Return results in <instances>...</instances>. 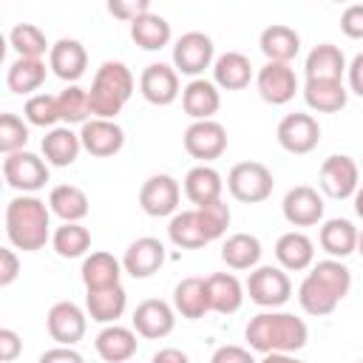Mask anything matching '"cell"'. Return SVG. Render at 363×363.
<instances>
[{
	"mask_svg": "<svg viewBox=\"0 0 363 363\" xmlns=\"http://www.w3.org/2000/svg\"><path fill=\"white\" fill-rule=\"evenodd\" d=\"M352 289V272L343 261L337 258H326L312 264V269L306 272V278L298 286V303L306 315H332L337 309V303L349 295Z\"/></svg>",
	"mask_w": 363,
	"mask_h": 363,
	"instance_id": "6da1fadb",
	"label": "cell"
},
{
	"mask_svg": "<svg viewBox=\"0 0 363 363\" xmlns=\"http://www.w3.org/2000/svg\"><path fill=\"white\" fill-rule=\"evenodd\" d=\"M244 337H247L252 352H261V354H275V352L292 354V352L306 346L309 329L292 312H275L272 309V312H258L255 318H250V323L244 329Z\"/></svg>",
	"mask_w": 363,
	"mask_h": 363,
	"instance_id": "7a4b0ae2",
	"label": "cell"
},
{
	"mask_svg": "<svg viewBox=\"0 0 363 363\" xmlns=\"http://www.w3.org/2000/svg\"><path fill=\"white\" fill-rule=\"evenodd\" d=\"M6 235L9 244L23 252H37L45 247L51 233V207L37 196H14L6 204Z\"/></svg>",
	"mask_w": 363,
	"mask_h": 363,
	"instance_id": "3957f363",
	"label": "cell"
},
{
	"mask_svg": "<svg viewBox=\"0 0 363 363\" xmlns=\"http://www.w3.org/2000/svg\"><path fill=\"white\" fill-rule=\"evenodd\" d=\"M133 74L125 62L119 60H105L96 74L94 82L88 88V102H91V116L94 119H113L125 102L133 94Z\"/></svg>",
	"mask_w": 363,
	"mask_h": 363,
	"instance_id": "277c9868",
	"label": "cell"
},
{
	"mask_svg": "<svg viewBox=\"0 0 363 363\" xmlns=\"http://www.w3.org/2000/svg\"><path fill=\"white\" fill-rule=\"evenodd\" d=\"M272 187H275L272 170L267 164H261V162H238L227 173V190H230V196L235 201H244V204L267 201L272 196Z\"/></svg>",
	"mask_w": 363,
	"mask_h": 363,
	"instance_id": "5b68a950",
	"label": "cell"
},
{
	"mask_svg": "<svg viewBox=\"0 0 363 363\" xmlns=\"http://www.w3.org/2000/svg\"><path fill=\"white\" fill-rule=\"evenodd\" d=\"M247 292H250L252 303L267 306V309H278V306H284L292 298V281H289L286 269L264 264V267H255L250 272Z\"/></svg>",
	"mask_w": 363,
	"mask_h": 363,
	"instance_id": "8992f818",
	"label": "cell"
},
{
	"mask_svg": "<svg viewBox=\"0 0 363 363\" xmlns=\"http://www.w3.org/2000/svg\"><path fill=\"white\" fill-rule=\"evenodd\" d=\"M3 179H6L9 187L31 196L40 187H45V182H48V162L40 159L31 150L11 153V156L3 159Z\"/></svg>",
	"mask_w": 363,
	"mask_h": 363,
	"instance_id": "52a82bcc",
	"label": "cell"
},
{
	"mask_svg": "<svg viewBox=\"0 0 363 363\" xmlns=\"http://www.w3.org/2000/svg\"><path fill=\"white\" fill-rule=\"evenodd\" d=\"M216 62V45L204 31H187L173 45V68L199 79L204 68H213Z\"/></svg>",
	"mask_w": 363,
	"mask_h": 363,
	"instance_id": "ba28073f",
	"label": "cell"
},
{
	"mask_svg": "<svg viewBox=\"0 0 363 363\" xmlns=\"http://www.w3.org/2000/svg\"><path fill=\"white\" fill-rule=\"evenodd\" d=\"M275 139L278 145L286 150V153H295V156H303V153H312L320 142V125L312 113H286L278 128H275Z\"/></svg>",
	"mask_w": 363,
	"mask_h": 363,
	"instance_id": "9c48e42d",
	"label": "cell"
},
{
	"mask_svg": "<svg viewBox=\"0 0 363 363\" xmlns=\"http://www.w3.org/2000/svg\"><path fill=\"white\" fill-rule=\"evenodd\" d=\"M182 142H184V150L193 159H199L201 164H207V162L218 159L227 150V128L221 122H216V119L190 122L187 130H184V136H182Z\"/></svg>",
	"mask_w": 363,
	"mask_h": 363,
	"instance_id": "30bf717a",
	"label": "cell"
},
{
	"mask_svg": "<svg viewBox=\"0 0 363 363\" xmlns=\"http://www.w3.org/2000/svg\"><path fill=\"white\" fill-rule=\"evenodd\" d=\"M320 190L329 199H352L360 187V170L357 162L346 153H335L329 159H323L320 164Z\"/></svg>",
	"mask_w": 363,
	"mask_h": 363,
	"instance_id": "8fae6325",
	"label": "cell"
},
{
	"mask_svg": "<svg viewBox=\"0 0 363 363\" xmlns=\"http://www.w3.org/2000/svg\"><path fill=\"white\" fill-rule=\"evenodd\" d=\"M179 199H182V187H179V182L170 173H153V176H147L145 184H142V190H139V204L153 218L176 216Z\"/></svg>",
	"mask_w": 363,
	"mask_h": 363,
	"instance_id": "7c38bea8",
	"label": "cell"
},
{
	"mask_svg": "<svg viewBox=\"0 0 363 363\" xmlns=\"http://www.w3.org/2000/svg\"><path fill=\"white\" fill-rule=\"evenodd\" d=\"M45 329L57 346H74L85 337L88 318L74 301H57L45 315Z\"/></svg>",
	"mask_w": 363,
	"mask_h": 363,
	"instance_id": "4fadbf2b",
	"label": "cell"
},
{
	"mask_svg": "<svg viewBox=\"0 0 363 363\" xmlns=\"http://www.w3.org/2000/svg\"><path fill=\"white\" fill-rule=\"evenodd\" d=\"M139 94L150 102V105H170L179 99L182 88H179V71L167 62H150L145 65V71L139 74Z\"/></svg>",
	"mask_w": 363,
	"mask_h": 363,
	"instance_id": "5bb4252c",
	"label": "cell"
},
{
	"mask_svg": "<svg viewBox=\"0 0 363 363\" xmlns=\"http://www.w3.org/2000/svg\"><path fill=\"white\" fill-rule=\"evenodd\" d=\"M255 88L264 102L286 105L298 91V77H295L292 65H286V62H264L255 74Z\"/></svg>",
	"mask_w": 363,
	"mask_h": 363,
	"instance_id": "9a60e30c",
	"label": "cell"
},
{
	"mask_svg": "<svg viewBox=\"0 0 363 363\" xmlns=\"http://www.w3.org/2000/svg\"><path fill=\"white\" fill-rule=\"evenodd\" d=\"M133 332L139 337H147V340H159V337H167L176 326V309L167 303V301H159V298H147L142 301L136 309H133Z\"/></svg>",
	"mask_w": 363,
	"mask_h": 363,
	"instance_id": "2e32d148",
	"label": "cell"
},
{
	"mask_svg": "<svg viewBox=\"0 0 363 363\" xmlns=\"http://www.w3.org/2000/svg\"><path fill=\"white\" fill-rule=\"evenodd\" d=\"M79 142H82V150H88L91 156L108 159L125 147V130L113 119H88L79 128Z\"/></svg>",
	"mask_w": 363,
	"mask_h": 363,
	"instance_id": "e0dca14e",
	"label": "cell"
},
{
	"mask_svg": "<svg viewBox=\"0 0 363 363\" xmlns=\"http://www.w3.org/2000/svg\"><path fill=\"white\" fill-rule=\"evenodd\" d=\"M281 210L292 227H315L323 218V196L309 184H298L286 190Z\"/></svg>",
	"mask_w": 363,
	"mask_h": 363,
	"instance_id": "ac0fdd59",
	"label": "cell"
},
{
	"mask_svg": "<svg viewBox=\"0 0 363 363\" xmlns=\"http://www.w3.org/2000/svg\"><path fill=\"white\" fill-rule=\"evenodd\" d=\"M48 68L60 79H65V82L74 85L85 74V68H88V51H85V45L79 40H74V37H62V40L51 43Z\"/></svg>",
	"mask_w": 363,
	"mask_h": 363,
	"instance_id": "d6986e66",
	"label": "cell"
},
{
	"mask_svg": "<svg viewBox=\"0 0 363 363\" xmlns=\"http://www.w3.org/2000/svg\"><path fill=\"white\" fill-rule=\"evenodd\" d=\"M162 264H164V244L153 235L136 238L122 255V269L130 278H150L153 272H159Z\"/></svg>",
	"mask_w": 363,
	"mask_h": 363,
	"instance_id": "ffe728a7",
	"label": "cell"
},
{
	"mask_svg": "<svg viewBox=\"0 0 363 363\" xmlns=\"http://www.w3.org/2000/svg\"><path fill=\"white\" fill-rule=\"evenodd\" d=\"M182 108L184 113L193 119V122H204V119H213L216 111L221 108V94H218V85L210 82V79H190L184 88H182Z\"/></svg>",
	"mask_w": 363,
	"mask_h": 363,
	"instance_id": "44dd1931",
	"label": "cell"
},
{
	"mask_svg": "<svg viewBox=\"0 0 363 363\" xmlns=\"http://www.w3.org/2000/svg\"><path fill=\"white\" fill-rule=\"evenodd\" d=\"M94 346H96V354L105 363H128L136 354L139 340H136V332L133 329L119 326V323H108L105 329H99Z\"/></svg>",
	"mask_w": 363,
	"mask_h": 363,
	"instance_id": "7402d4cb",
	"label": "cell"
},
{
	"mask_svg": "<svg viewBox=\"0 0 363 363\" xmlns=\"http://www.w3.org/2000/svg\"><path fill=\"white\" fill-rule=\"evenodd\" d=\"M258 45H261V54L267 57V62H286L289 65L301 51V34L292 26L272 23L261 31Z\"/></svg>",
	"mask_w": 363,
	"mask_h": 363,
	"instance_id": "603a6c76",
	"label": "cell"
},
{
	"mask_svg": "<svg viewBox=\"0 0 363 363\" xmlns=\"http://www.w3.org/2000/svg\"><path fill=\"white\" fill-rule=\"evenodd\" d=\"M275 258H278V267L286 269V272L309 269L312 261H315V244L306 233L289 230L275 241Z\"/></svg>",
	"mask_w": 363,
	"mask_h": 363,
	"instance_id": "cb8c5ba5",
	"label": "cell"
},
{
	"mask_svg": "<svg viewBox=\"0 0 363 363\" xmlns=\"http://www.w3.org/2000/svg\"><path fill=\"white\" fill-rule=\"evenodd\" d=\"M173 309L187 320H199L207 312H213L210 295H207V278H199V275L182 278L173 286Z\"/></svg>",
	"mask_w": 363,
	"mask_h": 363,
	"instance_id": "d4e9b609",
	"label": "cell"
},
{
	"mask_svg": "<svg viewBox=\"0 0 363 363\" xmlns=\"http://www.w3.org/2000/svg\"><path fill=\"white\" fill-rule=\"evenodd\" d=\"M167 235L176 247L182 250H199L204 244H210V233H207V224L201 218V210L193 207V210H182L176 216H170V224H167Z\"/></svg>",
	"mask_w": 363,
	"mask_h": 363,
	"instance_id": "484cf974",
	"label": "cell"
},
{
	"mask_svg": "<svg viewBox=\"0 0 363 363\" xmlns=\"http://www.w3.org/2000/svg\"><path fill=\"white\" fill-rule=\"evenodd\" d=\"M221 190H224L221 173L216 167H210V164H196L184 176V196L196 207H204L210 201H218L221 199Z\"/></svg>",
	"mask_w": 363,
	"mask_h": 363,
	"instance_id": "4316f807",
	"label": "cell"
},
{
	"mask_svg": "<svg viewBox=\"0 0 363 363\" xmlns=\"http://www.w3.org/2000/svg\"><path fill=\"white\" fill-rule=\"evenodd\" d=\"M303 99L318 113H337L349 102V91L340 79H306L303 82Z\"/></svg>",
	"mask_w": 363,
	"mask_h": 363,
	"instance_id": "83f0119b",
	"label": "cell"
},
{
	"mask_svg": "<svg viewBox=\"0 0 363 363\" xmlns=\"http://www.w3.org/2000/svg\"><path fill=\"white\" fill-rule=\"evenodd\" d=\"M40 147H43V156H45L48 164L68 167V164L77 162V156L82 150V142H79V133H74L68 125H60V128H51L43 136Z\"/></svg>",
	"mask_w": 363,
	"mask_h": 363,
	"instance_id": "f1b7e54d",
	"label": "cell"
},
{
	"mask_svg": "<svg viewBox=\"0 0 363 363\" xmlns=\"http://www.w3.org/2000/svg\"><path fill=\"white\" fill-rule=\"evenodd\" d=\"M125 306H128V295H125L122 284L105 286V289H88V295H85V309H88L91 320L105 323V326L116 323L125 315Z\"/></svg>",
	"mask_w": 363,
	"mask_h": 363,
	"instance_id": "f546056e",
	"label": "cell"
},
{
	"mask_svg": "<svg viewBox=\"0 0 363 363\" xmlns=\"http://www.w3.org/2000/svg\"><path fill=\"white\" fill-rule=\"evenodd\" d=\"M252 79V65L250 57H244L241 51H224L221 57H216L213 62V82L224 91H241L247 88Z\"/></svg>",
	"mask_w": 363,
	"mask_h": 363,
	"instance_id": "4dcf8cb0",
	"label": "cell"
},
{
	"mask_svg": "<svg viewBox=\"0 0 363 363\" xmlns=\"http://www.w3.org/2000/svg\"><path fill=\"white\" fill-rule=\"evenodd\" d=\"M357 235H360V230L349 218H329V221H323L318 241L329 252V258L340 261V258L357 252Z\"/></svg>",
	"mask_w": 363,
	"mask_h": 363,
	"instance_id": "1f68e13d",
	"label": "cell"
},
{
	"mask_svg": "<svg viewBox=\"0 0 363 363\" xmlns=\"http://www.w3.org/2000/svg\"><path fill=\"white\" fill-rule=\"evenodd\" d=\"M207 295H210V309L218 315H233L244 303V286L233 272H213L207 278Z\"/></svg>",
	"mask_w": 363,
	"mask_h": 363,
	"instance_id": "d6a6232c",
	"label": "cell"
},
{
	"mask_svg": "<svg viewBox=\"0 0 363 363\" xmlns=\"http://www.w3.org/2000/svg\"><path fill=\"white\" fill-rule=\"evenodd\" d=\"M349 68L343 51L332 43H320L306 54L303 71L306 79H343V71Z\"/></svg>",
	"mask_w": 363,
	"mask_h": 363,
	"instance_id": "836d02e7",
	"label": "cell"
},
{
	"mask_svg": "<svg viewBox=\"0 0 363 363\" xmlns=\"http://www.w3.org/2000/svg\"><path fill=\"white\" fill-rule=\"evenodd\" d=\"M82 284L85 289H105V286H116L119 284V275H122V261L113 258L111 252L105 250H96L91 255H85L82 261Z\"/></svg>",
	"mask_w": 363,
	"mask_h": 363,
	"instance_id": "e575fe53",
	"label": "cell"
},
{
	"mask_svg": "<svg viewBox=\"0 0 363 363\" xmlns=\"http://www.w3.org/2000/svg\"><path fill=\"white\" fill-rule=\"evenodd\" d=\"M48 207L57 218H62V224H77L88 216L91 204H88V196L82 187L77 184H57L51 193H48Z\"/></svg>",
	"mask_w": 363,
	"mask_h": 363,
	"instance_id": "d590c367",
	"label": "cell"
},
{
	"mask_svg": "<svg viewBox=\"0 0 363 363\" xmlns=\"http://www.w3.org/2000/svg\"><path fill=\"white\" fill-rule=\"evenodd\" d=\"M221 261L230 269H238V272L250 269L252 272L258 267V261H261V241H258V235H252V233H233L224 241V247H221Z\"/></svg>",
	"mask_w": 363,
	"mask_h": 363,
	"instance_id": "8d00e7d4",
	"label": "cell"
},
{
	"mask_svg": "<svg viewBox=\"0 0 363 363\" xmlns=\"http://www.w3.org/2000/svg\"><path fill=\"white\" fill-rule=\"evenodd\" d=\"M130 37H133V43L139 48L159 51V48H164L170 43V23L162 14L147 11V14H142L139 20L130 23Z\"/></svg>",
	"mask_w": 363,
	"mask_h": 363,
	"instance_id": "74e56055",
	"label": "cell"
},
{
	"mask_svg": "<svg viewBox=\"0 0 363 363\" xmlns=\"http://www.w3.org/2000/svg\"><path fill=\"white\" fill-rule=\"evenodd\" d=\"M45 74H48V68H45L43 60L17 57V60L9 65V71H6V85H9L11 94H31V91H37V88L45 82ZM31 96H34V94H31Z\"/></svg>",
	"mask_w": 363,
	"mask_h": 363,
	"instance_id": "f35d334b",
	"label": "cell"
},
{
	"mask_svg": "<svg viewBox=\"0 0 363 363\" xmlns=\"http://www.w3.org/2000/svg\"><path fill=\"white\" fill-rule=\"evenodd\" d=\"M9 43L17 51V57H26V60H43V54L51 51L43 28L34 23H17L9 31Z\"/></svg>",
	"mask_w": 363,
	"mask_h": 363,
	"instance_id": "ab89813d",
	"label": "cell"
},
{
	"mask_svg": "<svg viewBox=\"0 0 363 363\" xmlns=\"http://www.w3.org/2000/svg\"><path fill=\"white\" fill-rule=\"evenodd\" d=\"M51 247L60 258H79L91 250V230L82 227L79 221L77 224H62V227L54 230Z\"/></svg>",
	"mask_w": 363,
	"mask_h": 363,
	"instance_id": "60d3db41",
	"label": "cell"
},
{
	"mask_svg": "<svg viewBox=\"0 0 363 363\" xmlns=\"http://www.w3.org/2000/svg\"><path fill=\"white\" fill-rule=\"evenodd\" d=\"M57 105H60V119L71 128V125H85L91 116V102H88V91L79 85H68L65 91L57 94ZM94 119V116H91Z\"/></svg>",
	"mask_w": 363,
	"mask_h": 363,
	"instance_id": "b9f144b4",
	"label": "cell"
},
{
	"mask_svg": "<svg viewBox=\"0 0 363 363\" xmlns=\"http://www.w3.org/2000/svg\"><path fill=\"white\" fill-rule=\"evenodd\" d=\"M23 113H26V122L28 125H37V128H57L60 119V105H57V96L51 94H34L26 99L23 105Z\"/></svg>",
	"mask_w": 363,
	"mask_h": 363,
	"instance_id": "7bdbcfd3",
	"label": "cell"
},
{
	"mask_svg": "<svg viewBox=\"0 0 363 363\" xmlns=\"http://www.w3.org/2000/svg\"><path fill=\"white\" fill-rule=\"evenodd\" d=\"M28 145V125L17 113H3L0 116V150L6 156L26 150Z\"/></svg>",
	"mask_w": 363,
	"mask_h": 363,
	"instance_id": "ee69618b",
	"label": "cell"
},
{
	"mask_svg": "<svg viewBox=\"0 0 363 363\" xmlns=\"http://www.w3.org/2000/svg\"><path fill=\"white\" fill-rule=\"evenodd\" d=\"M199 210H201V218H204V224H207L210 238H213V241L221 238V235L227 233V227H230V218H233V213H230V207L224 204V199L210 201V204H204V207H199Z\"/></svg>",
	"mask_w": 363,
	"mask_h": 363,
	"instance_id": "f6af8a7d",
	"label": "cell"
},
{
	"mask_svg": "<svg viewBox=\"0 0 363 363\" xmlns=\"http://www.w3.org/2000/svg\"><path fill=\"white\" fill-rule=\"evenodd\" d=\"M108 11L119 20H125V23H133V20H139L142 14L150 11V3L147 0H111Z\"/></svg>",
	"mask_w": 363,
	"mask_h": 363,
	"instance_id": "bcb514c9",
	"label": "cell"
},
{
	"mask_svg": "<svg viewBox=\"0 0 363 363\" xmlns=\"http://www.w3.org/2000/svg\"><path fill=\"white\" fill-rule=\"evenodd\" d=\"M340 31L349 40H363V3H352L340 14Z\"/></svg>",
	"mask_w": 363,
	"mask_h": 363,
	"instance_id": "7dc6e473",
	"label": "cell"
},
{
	"mask_svg": "<svg viewBox=\"0 0 363 363\" xmlns=\"http://www.w3.org/2000/svg\"><path fill=\"white\" fill-rule=\"evenodd\" d=\"M210 363H258V360L252 357L250 349L235 346V343H227V346H218V349L213 352Z\"/></svg>",
	"mask_w": 363,
	"mask_h": 363,
	"instance_id": "c3c4849f",
	"label": "cell"
},
{
	"mask_svg": "<svg viewBox=\"0 0 363 363\" xmlns=\"http://www.w3.org/2000/svg\"><path fill=\"white\" fill-rule=\"evenodd\" d=\"M20 275V258L11 247H3L0 250V286H9L14 284Z\"/></svg>",
	"mask_w": 363,
	"mask_h": 363,
	"instance_id": "681fc988",
	"label": "cell"
},
{
	"mask_svg": "<svg viewBox=\"0 0 363 363\" xmlns=\"http://www.w3.org/2000/svg\"><path fill=\"white\" fill-rule=\"evenodd\" d=\"M23 352V340L14 329H0V360L3 363H11L17 360V354Z\"/></svg>",
	"mask_w": 363,
	"mask_h": 363,
	"instance_id": "f907efd6",
	"label": "cell"
},
{
	"mask_svg": "<svg viewBox=\"0 0 363 363\" xmlns=\"http://www.w3.org/2000/svg\"><path fill=\"white\" fill-rule=\"evenodd\" d=\"M37 363H85V357L74 346H54V349H45Z\"/></svg>",
	"mask_w": 363,
	"mask_h": 363,
	"instance_id": "816d5d0a",
	"label": "cell"
},
{
	"mask_svg": "<svg viewBox=\"0 0 363 363\" xmlns=\"http://www.w3.org/2000/svg\"><path fill=\"white\" fill-rule=\"evenodd\" d=\"M346 77H349V88H352L357 96H363V51L352 57V62H349V68H346Z\"/></svg>",
	"mask_w": 363,
	"mask_h": 363,
	"instance_id": "f5cc1de1",
	"label": "cell"
},
{
	"mask_svg": "<svg viewBox=\"0 0 363 363\" xmlns=\"http://www.w3.org/2000/svg\"><path fill=\"white\" fill-rule=\"evenodd\" d=\"M150 363H190V357L176 346H164L150 357Z\"/></svg>",
	"mask_w": 363,
	"mask_h": 363,
	"instance_id": "db71d44e",
	"label": "cell"
},
{
	"mask_svg": "<svg viewBox=\"0 0 363 363\" xmlns=\"http://www.w3.org/2000/svg\"><path fill=\"white\" fill-rule=\"evenodd\" d=\"M261 363H306V360H301V357H295V354L275 352V354H264V360H261Z\"/></svg>",
	"mask_w": 363,
	"mask_h": 363,
	"instance_id": "11a10c76",
	"label": "cell"
},
{
	"mask_svg": "<svg viewBox=\"0 0 363 363\" xmlns=\"http://www.w3.org/2000/svg\"><path fill=\"white\" fill-rule=\"evenodd\" d=\"M352 199H354V213H357V216L363 218V184L357 187V193H354Z\"/></svg>",
	"mask_w": 363,
	"mask_h": 363,
	"instance_id": "9f6ffc18",
	"label": "cell"
},
{
	"mask_svg": "<svg viewBox=\"0 0 363 363\" xmlns=\"http://www.w3.org/2000/svg\"><path fill=\"white\" fill-rule=\"evenodd\" d=\"M357 252H360V258H363V233L357 235Z\"/></svg>",
	"mask_w": 363,
	"mask_h": 363,
	"instance_id": "6f0895ef",
	"label": "cell"
},
{
	"mask_svg": "<svg viewBox=\"0 0 363 363\" xmlns=\"http://www.w3.org/2000/svg\"><path fill=\"white\" fill-rule=\"evenodd\" d=\"M357 363H363V360H357Z\"/></svg>",
	"mask_w": 363,
	"mask_h": 363,
	"instance_id": "680465c9",
	"label": "cell"
}]
</instances>
